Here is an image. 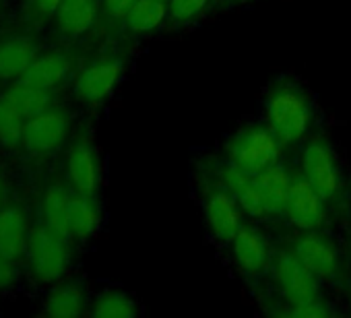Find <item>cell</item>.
<instances>
[{
	"label": "cell",
	"instance_id": "cell-1",
	"mask_svg": "<svg viewBox=\"0 0 351 318\" xmlns=\"http://www.w3.org/2000/svg\"><path fill=\"white\" fill-rule=\"evenodd\" d=\"M265 110L269 126L275 130L283 145L302 140L312 126L314 112L310 97L293 81L281 79L275 83L267 93Z\"/></svg>",
	"mask_w": 351,
	"mask_h": 318
},
{
	"label": "cell",
	"instance_id": "cell-2",
	"mask_svg": "<svg viewBox=\"0 0 351 318\" xmlns=\"http://www.w3.org/2000/svg\"><path fill=\"white\" fill-rule=\"evenodd\" d=\"M281 147V138L269 124H252L230 136L226 143V157L228 162L254 176L279 162Z\"/></svg>",
	"mask_w": 351,
	"mask_h": 318
},
{
	"label": "cell",
	"instance_id": "cell-3",
	"mask_svg": "<svg viewBox=\"0 0 351 318\" xmlns=\"http://www.w3.org/2000/svg\"><path fill=\"white\" fill-rule=\"evenodd\" d=\"M25 256H27V269L34 281L40 285H52L62 281L71 267L69 240L54 234L44 223L32 230Z\"/></svg>",
	"mask_w": 351,
	"mask_h": 318
},
{
	"label": "cell",
	"instance_id": "cell-4",
	"mask_svg": "<svg viewBox=\"0 0 351 318\" xmlns=\"http://www.w3.org/2000/svg\"><path fill=\"white\" fill-rule=\"evenodd\" d=\"M302 168L306 180L324 199L337 203L343 195V174L337 164L335 151L324 136H312L302 153Z\"/></svg>",
	"mask_w": 351,
	"mask_h": 318
},
{
	"label": "cell",
	"instance_id": "cell-5",
	"mask_svg": "<svg viewBox=\"0 0 351 318\" xmlns=\"http://www.w3.org/2000/svg\"><path fill=\"white\" fill-rule=\"evenodd\" d=\"M273 269L277 285L291 306L318 299V277L295 256L293 250H279Z\"/></svg>",
	"mask_w": 351,
	"mask_h": 318
},
{
	"label": "cell",
	"instance_id": "cell-6",
	"mask_svg": "<svg viewBox=\"0 0 351 318\" xmlns=\"http://www.w3.org/2000/svg\"><path fill=\"white\" fill-rule=\"evenodd\" d=\"M71 130V116L62 108H48L46 112L25 122L23 147L32 155H48L60 149Z\"/></svg>",
	"mask_w": 351,
	"mask_h": 318
},
{
	"label": "cell",
	"instance_id": "cell-7",
	"mask_svg": "<svg viewBox=\"0 0 351 318\" xmlns=\"http://www.w3.org/2000/svg\"><path fill=\"white\" fill-rule=\"evenodd\" d=\"M66 174L69 182L75 193L81 195H97L101 184V166L97 149L93 147L91 138L81 134L73 140L66 157Z\"/></svg>",
	"mask_w": 351,
	"mask_h": 318
},
{
	"label": "cell",
	"instance_id": "cell-8",
	"mask_svg": "<svg viewBox=\"0 0 351 318\" xmlns=\"http://www.w3.org/2000/svg\"><path fill=\"white\" fill-rule=\"evenodd\" d=\"M295 256L318 277V279H337L341 273V258L337 246L318 230L308 232L293 240Z\"/></svg>",
	"mask_w": 351,
	"mask_h": 318
},
{
	"label": "cell",
	"instance_id": "cell-9",
	"mask_svg": "<svg viewBox=\"0 0 351 318\" xmlns=\"http://www.w3.org/2000/svg\"><path fill=\"white\" fill-rule=\"evenodd\" d=\"M285 215L293 225L306 232L320 230L324 223V199L314 191L304 174L291 180Z\"/></svg>",
	"mask_w": 351,
	"mask_h": 318
},
{
	"label": "cell",
	"instance_id": "cell-10",
	"mask_svg": "<svg viewBox=\"0 0 351 318\" xmlns=\"http://www.w3.org/2000/svg\"><path fill=\"white\" fill-rule=\"evenodd\" d=\"M124 71V62L120 58H101L91 62L87 69L81 71L75 83V93L79 99L87 103L104 101L120 81Z\"/></svg>",
	"mask_w": 351,
	"mask_h": 318
},
{
	"label": "cell",
	"instance_id": "cell-11",
	"mask_svg": "<svg viewBox=\"0 0 351 318\" xmlns=\"http://www.w3.org/2000/svg\"><path fill=\"white\" fill-rule=\"evenodd\" d=\"M205 215L213 236L219 242H232L238 230L242 228L240 205L219 182L205 197Z\"/></svg>",
	"mask_w": 351,
	"mask_h": 318
},
{
	"label": "cell",
	"instance_id": "cell-12",
	"mask_svg": "<svg viewBox=\"0 0 351 318\" xmlns=\"http://www.w3.org/2000/svg\"><path fill=\"white\" fill-rule=\"evenodd\" d=\"M89 304L87 287L81 279L58 281L42 304V314L50 318H77L85 314Z\"/></svg>",
	"mask_w": 351,
	"mask_h": 318
},
{
	"label": "cell",
	"instance_id": "cell-13",
	"mask_svg": "<svg viewBox=\"0 0 351 318\" xmlns=\"http://www.w3.org/2000/svg\"><path fill=\"white\" fill-rule=\"evenodd\" d=\"M217 182L230 191V195L238 201V205L248 215H252V217H265L267 215L263 197L254 184V178L248 172L240 170L232 162H226L217 170Z\"/></svg>",
	"mask_w": 351,
	"mask_h": 318
},
{
	"label": "cell",
	"instance_id": "cell-14",
	"mask_svg": "<svg viewBox=\"0 0 351 318\" xmlns=\"http://www.w3.org/2000/svg\"><path fill=\"white\" fill-rule=\"evenodd\" d=\"M29 234L27 213L21 205L0 207V252L19 262L27 252Z\"/></svg>",
	"mask_w": 351,
	"mask_h": 318
},
{
	"label": "cell",
	"instance_id": "cell-15",
	"mask_svg": "<svg viewBox=\"0 0 351 318\" xmlns=\"http://www.w3.org/2000/svg\"><path fill=\"white\" fill-rule=\"evenodd\" d=\"M252 178L263 197L267 215H285L287 197H289V188L293 180L287 168L281 164H273L267 170L254 174Z\"/></svg>",
	"mask_w": 351,
	"mask_h": 318
},
{
	"label": "cell",
	"instance_id": "cell-16",
	"mask_svg": "<svg viewBox=\"0 0 351 318\" xmlns=\"http://www.w3.org/2000/svg\"><path fill=\"white\" fill-rule=\"evenodd\" d=\"M232 248L240 271H244L248 277H256L265 271L269 262V248L265 238L254 228L242 225L232 240Z\"/></svg>",
	"mask_w": 351,
	"mask_h": 318
},
{
	"label": "cell",
	"instance_id": "cell-17",
	"mask_svg": "<svg viewBox=\"0 0 351 318\" xmlns=\"http://www.w3.org/2000/svg\"><path fill=\"white\" fill-rule=\"evenodd\" d=\"M38 58V48L29 38L15 36L0 42V81H19L32 62Z\"/></svg>",
	"mask_w": 351,
	"mask_h": 318
},
{
	"label": "cell",
	"instance_id": "cell-18",
	"mask_svg": "<svg viewBox=\"0 0 351 318\" xmlns=\"http://www.w3.org/2000/svg\"><path fill=\"white\" fill-rule=\"evenodd\" d=\"M69 73H71V60L64 52H46V54H38V58L32 62V66L25 71V75L19 81L52 91L69 77Z\"/></svg>",
	"mask_w": 351,
	"mask_h": 318
},
{
	"label": "cell",
	"instance_id": "cell-19",
	"mask_svg": "<svg viewBox=\"0 0 351 318\" xmlns=\"http://www.w3.org/2000/svg\"><path fill=\"white\" fill-rule=\"evenodd\" d=\"M95 0H62L56 17V27L66 38H79L95 23Z\"/></svg>",
	"mask_w": 351,
	"mask_h": 318
},
{
	"label": "cell",
	"instance_id": "cell-20",
	"mask_svg": "<svg viewBox=\"0 0 351 318\" xmlns=\"http://www.w3.org/2000/svg\"><path fill=\"white\" fill-rule=\"evenodd\" d=\"M71 193L62 184H50L42 197V221L54 234L71 240L69 228V207H71Z\"/></svg>",
	"mask_w": 351,
	"mask_h": 318
},
{
	"label": "cell",
	"instance_id": "cell-21",
	"mask_svg": "<svg viewBox=\"0 0 351 318\" xmlns=\"http://www.w3.org/2000/svg\"><path fill=\"white\" fill-rule=\"evenodd\" d=\"M101 223V211L93 195L73 193L71 207H69V228L71 238L87 240L91 238Z\"/></svg>",
	"mask_w": 351,
	"mask_h": 318
},
{
	"label": "cell",
	"instance_id": "cell-22",
	"mask_svg": "<svg viewBox=\"0 0 351 318\" xmlns=\"http://www.w3.org/2000/svg\"><path fill=\"white\" fill-rule=\"evenodd\" d=\"M25 120L46 112L48 108H52V93L48 89H40L27 83L17 81L9 91H5L3 95Z\"/></svg>",
	"mask_w": 351,
	"mask_h": 318
},
{
	"label": "cell",
	"instance_id": "cell-23",
	"mask_svg": "<svg viewBox=\"0 0 351 318\" xmlns=\"http://www.w3.org/2000/svg\"><path fill=\"white\" fill-rule=\"evenodd\" d=\"M165 17L167 5L161 0H136L124 21L132 34H151L165 21Z\"/></svg>",
	"mask_w": 351,
	"mask_h": 318
},
{
	"label": "cell",
	"instance_id": "cell-24",
	"mask_svg": "<svg viewBox=\"0 0 351 318\" xmlns=\"http://www.w3.org/2000/svg\"><path fill=\"white\" fill-rule=\"evenodd\" d=\"M136 302L118 289H108L99 293L91 306L93 318H134L136 316Z\"/></svg>",
	"mask_w": 351,
	"mask_h": 318
},
{
	"label": "cell",
	"instance_id": "cell-25",
	"mask_svg": "<svg viewBox=\"0 0 351 318\" xmlns=\"http://www.w3.org/2000/svg\"><path fill=\"white\" fill-rule=\"evenodd\" d=\"M25 118L5 99L0 97V147L15 151L23 147Z\"/></svg>",
	"mask_w": 351,
	"mask_h": 318
},
{
	"label": "cell",
	"instance_id": "cell-26",
	"mask_svg": "<svg viewBox=\"0 0 351 318\" xmlns=\"http://www.w3.org/2000/svg\"><path fill=\"white\" fill-rule=\"evenodd\" d=\"M209 5V0H167V17L176 23L197 19Z\"/></svg>",
	"mask_w": 351,
	"mask_h": 318
},
{
	"label": "cell",
	"instance_id": "cell-27",
	"mask_svg": "<svg viewBox=\"0 0 351 318\" xmlns=\"http://www.w3.org/2000/svg\"><path fill=\"white\" fill-rule=\"evenodd\" d=\"M287 314L291 318H328V316H332V308L318 297V299H312V302L291 306V310Z\"/></svg>",
	"mask_w": 351,
	"mask_h": 318
},
{
	"label": "cell",
	"instance_id": "cell-28",
	"mask_svg": "<svg viewBox=\"0 0 351 318\" xmlns=\"http://www.w3.org/2000/svg\"><path fill=\"white\" fill-rule=\"evenodd\" d=\"M19 281V269H17V260L5 256L0 252V291H9L17 285Z\"/></svg>",
	"mask_w": 351,
	"mask_h": 318
},
{
	"label": "cell",
	"instance_id": "cell-29",
	"mask_svg": "<svg viewBox=\"0 0 351 318\" xmlns=\"http://www.w3.org/2000/svg\"><path fill=\"white\" fill-rule=\"evenodd\" d=\"M136 0H104L106 13L114 19H124L128 15V11L134 7Z\"/></svg>",
	"mask_w": 351,
	"mask_h": 318
},
{
	"label": "cell",
	"instance_id": "cell-30",
	"mask_svg": "<svg viewBox=\"0 0 351 318\" xmlns=\"http://www.w3.org/2000/svg\"><path fill=\"white\" fill-rule=\"evenodd\" d=\"M60 3H62V0H34V7H36V11L40 15L50 17V15H54L58 11Z\"/></svg>",
	"mask_w": 351,
	"mask_h": 318
},
{
	"label": "cell",
	"instance_id": "cell-31",
	"mask_svg": "<svg viewBox=\"0 0 351 318\" xmlns=\"http://www.w3.org/2000/svg\"><path fill=\"white\" fill-rule=\"evenodd\" d=\"M7 205V180L3 176V172H0V207Z\"/></svg>",
	"mask_w": 351,
	"mask_h": 318
},
{
	"label": "cell",
	"instance_id": "cell-32",
	"mask_svg": "<svg viewBox=\"0 0 351 318\" xmlns=\"http://www.w3.org/2000/svg\"><path fill=\"white\" fill-rule=\"evenodd\" d=\"M242 5V3H250V0H228V5Z\"/></svg>",
	"mask_w": 351,
	"mask_h": 318
},
{
	"label": "cell",
	"instance_id": "cell-33",
	"mask_svg": "<svg viewBox=\"0 0 351 318\" xmlns=\"http://www.w3.org/2000/svg\"><path fill=\"white\" fill-rule=\"evenodd\" d=\"M161 3H167V0H161Z\"/></svg>",
	"mask_w": 351,
	"mask_h": 318
}]
</instances>
